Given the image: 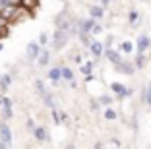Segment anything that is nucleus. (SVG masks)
Listing matches in <instances>:
<instances>
[{
	"label": "nucleus",
	"instance_id": "f257e3e1",
	"mask_svg": "<svg viewBox=\"0 0 151 149\" xmlns=\"http://www.w3.org/2000/svg\"><path fill=\"white\" fill-rule=\"evenodd\" d=\"M66 43H68L66 29H60V27H58V29L54 31V35H52V48H54V50H60Z\"/></svg>",
	"mask_w": 151,
	"mask_h": 149
},
{
	"label": "nucleus",
	"instance_id": "f03ea898",
	"mask_svg": "<svg viewBox=\"0 0 151 149\" xmlns=\"http://www.w3.org/2000/svg\"><path fill=\"white\" fill-rule=\"evenodd\" d=\"M0 140L4 141L6 145H12V130L8 128V124L6 122H0Z\"/></svg>",
	"mask_w": 151,
	"mask_h": 149
},
{
	"label": "nucleus",
	"instance_id": "7ed1b4c3",
	"mask_svg": "<svg viewBox=\"0 0 151 149\" xmlns=\"http://www.w3.org/2000/svg\"><path fill=\"white\" fill-rule=\"evenodd\" d=\"M39 53H41V48H39L37 43H29L27 45V58H29V60H35Z\"/></svg>",
	"mask_w": 151,
	"mask_h": 149
},
{
	"label": "nucleus",
	"instance_id": "20e7f679",
	"mask_svg": "<svg viewBox=\"0 0 151 149\" xmlns=\"http://www.w3.org/2000/svg\"><path fill=\"white\" fill-rule=\"evenodd\" d=\"M111 87H112V91H114L116 95H122V97H128V95H132V91H130V89H126L122 83H116V81H114V83H112Z\"/></svg>",
	"mask_w": 151,
	"mask_h": 149
},
{
	"label": "nucleus",
	"instance_id": "39448f33",
	"mask_svg": "<svg viewBox=\"0 0 151 149\" xmlns=\"http://www.w3.org/2000/svg\"><path fill=\"white\" fill-rule=\"evenodd\" d=\"M33 134L39 141H49V130H45V128H33Z\"/></svg>",
	"mask_w": 151,
	"mask_h": 149
},
{
	"label": "nucleus",
	"instance_id": "423d86ee",
	"mask_svg": "<svg viewBox=\"0 0 151 149\" xmlns=\"http://www.w3.org/2000/svg\"><path fill=\"white\" fill-rule=\"evenodd\" d=\"M10 83H12V76H8V74L0 76V91H6Z\"/></svg>",
	"mask_w": 151,
	"mask_h": 149
},
{
	"label": "nucleus",
	"instance_id": "0eeeda50",
	"mask_svg": "<svg viewBox=\"0 0 151 149\" xmlns=\"http://www.w3.org/2000/svg\"><path fill=\"white\" fill-rule=\"evenodd\" d=\"M149 43H151L149 37H147V35H142V37H139V41H138V50H139V53H143V50L149 47Z\"/></svg>",
	"mask_w": 151,
	"mask_h": 149
},
{
	"label": "nucleus",
	"instance_id": "6e6552de",
	"mask_svg": "<svg viewBox=\"0 0 151 149\" xmlns=\"http://www.w3.org/2000/svg\"><path fill=\"white\" fill-rule=\"evenodd\" d=\"M22 6L27 12H31V10H35L37 6H39V0H22Z\"/></svg>",
	"mask_w": 151,
	"mask_h": 149
},
{
	"label": "nucleus",
	"instance_id": "1a4fd4ad",
	"mask_svg": "<svg viewBox=\"0 0 151 149\" xmlns=\"http://www.w3.org/2000/svg\"><path fill=\"white\" fill-rule=\"evenodd\" d=\"M93 19H83V22L80 23V27H81V33H89V31L93 29Z\"/></svg>",
	"mask_w": 151,
	"mask_h": 149
},
{
	"label": "nucleus",
	"instance_id": "9d476101",
	"mask_svg": "<svg viewBox=\"0 0 151 149\" xmlns=\"http://www.w3.org/2000/svg\"><path fill=\"white\" fill-rule=\"evenodd\" d=\"M37 58H39V64L41 66H47V64H49V58H50V54H49V50H43V53H39V54H37Z\"/></svg>",
	"mask_w": 151,
	"mask_h": 149
},
{
	"label": "nucleus",
	"instance_id": "9b49d317",
	"mask_svg": "<svg viewBox=\"0 0 151 149\" xmlns=\"http://www.w3.org/2000/svg\"><path fill=\"white\" fill-rule=\"evenodd\" d=\"M89 47H91V50H93L95 56H101V54H103V45H101V43L93 41V43H89Z\"/></svg>",
	"mask_w": 151,
	"mask_h": 149
},
{
	"label": "nucleus",
	"instance_id": "f8f14e48",
	"mask_svg": "<svg viewBox=\"0 0 151 149\" xmlns=\"http://www.w3.org/2000/svg\"><path fill=\"white\" fill-rule=\"evenodd\" d=\"M107 56H109V60L114 62V64H118V62L122 60V58H120V54H118V53H114L112 48H109V50H107Z\"/></svg>",
	"mask_w": 151,
	"mask_h": 149
},
{
	"label": "nucleus",
	"instance_id": "ddd939ff",
	"mask_svg": "<svg viewBox=\"0 0 151 149\" xmlns=\"http://www.w3.org/2000/svg\"><path fill=\"white\" fill-rule=\"evenodd\" d=\"M116 70H118V72H124V74H132L134 68L130 64H122V60H120L118 64H116Z\"/></svg>",
	"mask_w": 151,
	"mask_h": 149
},
{
	"label": "nucleus",
	"instance_id": "4468645a",
	"mask_svg": "<svg viewBox=\"0 0 151 149\" xmlns=\"http://www.w3.org/2000/svg\"><path fill=\"white\" fill-rule=\"evenodd\" d=\"M60 78H64V79H68V81H70V79L74 78V74H72L70 68H60Z\"/></svg>",
	"mask_w": 151,
	"mask_h": 149
},
{
	"label": "nucleus",
	"instance_id": "2eb2a0df",
	"mask_svg": "<svg viewBox=\"0 0 151 149\" xmlns=\"http://www.w3.org/2000/svg\"><path fill=\"white\" fill-rule=\"evenodd\" d=\"M49 78L52 79V81H58V79H60V68H52V70L49 72Z\"/></svg>",
	"mask_w": 151,
	"mask_h": 149
},
{
	"label": "nucleus",
	"instance_id": "dca6fc26",
	"mask_svg": "<svg viewBox=\"0 0 151 149\" xmlns=\"http://www.w3.org/2000/svg\"><path fill=\"white\" fill-rule=\"evenodd\" d=\"M35 87H37V93H39L41 97L47 95V89H45V83H43V81H39V79H37V81H35Z\"/></svg>",
	"mask_w": 151,
	"mask_h": 149
},
{
	"label": "nucleus",
	"instance_id": "f3484780",
	"mask_svg": "<svg viewBox=\"0 0 151 149\" xmlns=\"http://www.w3.org/2000/svg\"><path fill=\"white\" fill-rule=\"evenodd\" d=\"M91 16H93V18H101V16H103V8L93 6V8H91Z\"/></svg>",
	"mask_w": 151,
	"mask_h": 149
},
{
	"label": "nucleus",
	"instance_id": "a211bd4d",
	"mask_svg": "<svg viewBox=\"0 0 151 149\" xmlns=\"http://www.w3.org/2000/svg\"><path fill=\"white\" fill-rule=\"evenodd\" d=\"M105 118H107V120H114L116 118V112L112 109H107V110H105Z\"/></svg>",
	"mask_w": 151,
	"mask_h": 149
},
{
	"label": "nucleus",
	"instance_id": "6ab92c4d",
	"mask_svg": "<svg viewBox=\"0 0 151 149\" xmlns=\"http://www.w3.org/2000/svg\"><path fill=\"white\" fill-rule=\"evenodd\" d=\"M6 6H14V8H22V0H6Z\"/></svg>",
	"mask_w": 151,
	"mask_h": 149
},
{
	"label": "nucleus",
	"instance_id": "aec40b11",
	"mask_svg": "<svg viewBox=\"0 0 151 149\" xmlns=\"http://www.w3.org/2000/svg\"><path fill=\"white\" fill-rule=\"evenodd\" d=\"M8 27H6V23H2V25H0V39H4V37H8Z\"/></svg>",
	"mask_w": 151,
	"mask_h": 149
},
{
	"label": "nucleus",
	"instance_id": "412c9836",
	"mask_svg": "<svg viewBox=\"0 0 151 149\" xmlns=\"http://www.w3.org/2000/svg\"><path fill=\"white\" fill-rule=\"evenodd\" d=\"M128 18H130V22H132V23H136V22H138V12H136V10H132Z\"/></svg>",
	"mask_w": 151,
	"mask_h": 149
},
{
	"label": "nucleus",
	"instance_id": "4be33fe9",
	"mask_svg": "<svg viewBox=\"0 0 151 149\" xmlns=\"http://www.w3.org/2000/svg\"><path fill=\"white\" fill-rule=\"evenodd\" d=\"M143 99L147 101V105H151V85L145 89V97H143Z\"/></svg>",
	"mask_w": 151,
	"mask_h": 149
},
{
	"label": "nucleus",
	"instance_id": "5701e85b",
	"mask_svg": "<svg viewBox=\"0 0 151 149\" xmlns=\"http://www.w3.org/2000/svg\"><path fill=\"white\" fill-rule=\"evenodd\" d=\"M122 50H124V53H130V50H132V43H128V41L122 43Z\"/></svg>",
	"mask_w": 151,
	"mask_h": 149
},
{
	"label": "nucleus",
	"instance_id": "b1692460",
	"mask_svg": "<svg viewBox=\"0 0 151 149\" xmlns=\"http://www.w3.org/2000/svg\"><path fill=\"white\" fill-rule=\"evenodd\" d=\"M81 72H83L85 76H89V74H91V64H85L83 68H81Z\"/></svg>",
	"mask_w": 151,
	"mask_h": 149
},
{
	"label": "nucleus",
	"instance_id": "393cba45",
	"mask_svg": "<svg viewBox=\"0 0 151 149\" xmlns=\"http://www.w3.org/2000/svg\"><path fill=\"white\" fill-rule=\"evenodd\" d=\"M101 103L103 105H111V97H101Z\"/></svg>",
	"mask_w": 151,
	"mask_h": 149
},
{
	"label": "nucleus",
	"instance_id": "a878e982",
	"mask_svg": "<svg viewBox=\"0 0 151 149\" xmlns=\"http://www.w3.org/2000/svg\"><path fill=\"white\" fill-rule=\"evenodd\" d=\"M136 66H138V68H142V66H143V56H142V54L138 56V62H136Z\"/></svg>",
	"mask_w": 151,
	"mask_h": 149
},
{
	"label": "nucleus",
	"instance_id": "bb28decb",
	"mask_svg": "<svg viewBox=\"0 0 151 149\" xmlns=\"http://www.w3.org/2000/svg\"><path fill=\"white\" fill-rule=\"evenodd\" d=\"M39 43H41V45H45V43H47V35H45V33H41V37H39Z\"/></svg>",
	"mask_w": 151,
	"mask_h": 149
},
{
	"label": "nucleus",
	"instance_id": "cd10ccee",
	"mask_svg": "<svg viewBox=\"0 0 151 149\" xmlns=\"http://www.w3.org/2000/svg\"><path fill=\"white\" fill-rule=\"evenodd\" d=\"M27 128H29V130H33V128H35V124H33V120H29V122H27Z\"/></svg>",
	"mask_w": 151,
	"mask_h": 149
},
{
	"label": "nucleus",
	"instance_id": "c85d7f7f",
	"mask_svg": "<svg viewBox=\"0 0 151 149\" xmlns=\"http://www.w3.org/2000/svg\"><path fill=\"white\" fill-rule=\"evenodd\" d=\"M2 147H8V145H6V143H4V141L0 140V149H2Z\"/></svg>",
	"mask_w": 151,
	"mask_h": 149
},
{
	"label": "nucleus",
	"instance_id": "c756f323",
	"mask_svg": "<svg viewBox=\"0 0 151 149\" xmlns=\"http://www.w3.org/2000/svg\"><path fill=\"white\" fill-rule=\"evenodd\" d=\"M101 2H103V4H109V2H111V0H101Z\"/></svg>",
	"mask_w": 151,
	"mask_h": 149
}]
</instances>
